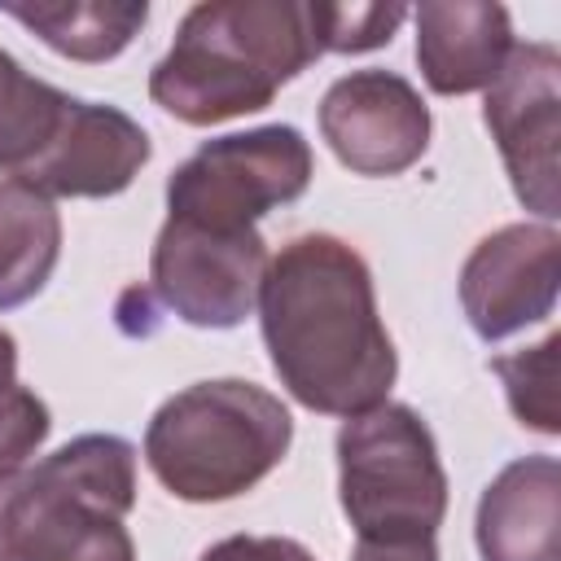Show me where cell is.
Wrapping results in <instances>:
<instances>
[{
	"label": "cell",
	"instance_id": "ffe728a7",
	"mask_svg": "<svg viewBox=\"0 0 561 561\" xmlns=\"http://www.w3.org/2000/svg\"><path fill=\"white\" fill-rule=\"evenodd\" d=\"M202 561H316V557L285 535H228L210 543Z\"/></svg>",
	"mask_w": 561,
	"mask_h": 561
},
{
	"label": "cell",
	"instance_id": "4fadbf2b",
	"mask_svg": "<svg viewBox=\"0 0 561 561\" xmlns=\"http://www.w3.org/2000/svg\"><path fill=\"white\" fill-rule=\"evenodd\" d=\"M513 53V22L504 4L451 0L416 9V61L438 96L491 88Z\"/></svg>",
	"mask_w": 561,
	"mask_h": 561
},
{
	"label": "cell",
	"instance_id": "d6986e66",
	"mask_svg": "<svg viewBox=\"0 0 561 561\" xmlns=\"http://www.w3.org/2000/svg\"><path fill=\"white\" fill-rule=\"evenodd\" d=\"M48 430L53 421H48L44 399L18 381H0V473L22 469L39 451Z\"/></svg>",
	"mask_w": 561,
	"mask_h": 561
},
{
	"label": "cell",
	"instance_id": "30bf717a",
	"mask_svg": "<svg viewBox=\"0 0 561 561\" xmlns=\"http://www.w3.org/2000/svg\"><path fill=\"white\" fill-rule=\"evenodd\" d=\"M557 254L552 224H508L473 245L460 267V307L482 342H500L557 307Z\"/></svg>",
	"mask_w": 561,
	"mask_h": 561
},
{
	"label": "cell",
	"instance_id": "7c38bea8",
	"mask_svg": "<svg viewBox=\"0 0 561 561\" xmlns=\"http://www.w3.org/2000/svg\"><path fill=\"white\" fill-rule=\"evenodd\" d=\"M482 561H561V465L522 456L504 465L478 500Z\"/></svg>",
	"mask_w": 561,
	"mask_h": 561
},
{
	"label": "cell",
	"instance_id": "52a82bcc",
	"mask_svg": "<svg viewBox=\"0 0 561 561\" xmlns=\"http://www.w3.org/2000/svg\"><path fill=\"white\" fill-rule=\"evenodd\" d=\"M267 245L254 228L219 232L188 219L162 224L149 259L153 298L193 329H232L259 307Z\"/></svg>",
	"mask_w": 561,
	"mask_h": 561
},
{
	"label": "cell",
	"instance_id": "9a60e30c",
	"mask_svg": "<svg viewBox=\"0 0 561 561\" xmlns=\"http://www.w3.org/2000/svg\"><path fill=\"white\" fill-rule=\"evenodd\" d=\"M26 31H35L53 53L70 61H110L118 57L131 35L145 26L149 4H105V0H83V4H18L9 9Z\"/></svg>",
	"mask_w": 561,
	"mask_h": 561
},
{
	"label": "cell",
	"instance_id": "ac0fdd59",
	"mask_svg": "<svg viewBox=\"0 0 561 561\" xmlns=\"http://www.w3.org/2000/svg\"><path fill=\"white\" fill-rule=\"evenodd\" d=\"M403 18H408V9H399V4H390V9L386 4H311L320 57L381 48L394 39Z\"/></svg>",
	"mask_w": 561,
	"mask_h": 561
},
{
	"label": "cell",
	"instance_id": "ba28073f",
	"mask_svg": "<svg viewBox=\"0 0 561 561\" xmlns=\"http://www.w3.org/2000/svg\"><path fill=\"white\" fill-rule=\"evenodd\" d=\"M482 118L508 167L513 193L543 224L561 215L557 202V140H561V53L552 44H513L504 70L486 88Z\"/></svg>",
	"mask_w": 561,
	"mask_h": 561
},
{
	"label": "cell",
	"instance_id": "5bb4252c",
	"mask_svg": "<svg viewBox=\"0 0 561 561\" xmlns=\"http://www.w3.org/2000/svg\"><path fill=\"white\" fill-rule=\"evenodd\" d=\"M61 254V215L53 197L22 180H0V311L31 302Z\"/></svg>",
	"mask_w": 561,
	"mask_h": 561
},
{
	"label": "cell",
	"instance_id": "8fae6325",
	"mask_svg": "<svg viewBox=\"0 0 561 561\" xmlns=\"http://www.w3.org/2000/svg\"><path fill=\"white\" fill-rule=\"evenodd\" d=\"M149 153L153 145L136 118L114 105L70 101L57 136L18 180L44 197H114L140 175Z\"/></svg>",
	"mask_w": 561,
	"mask_h": 561
},
{
	"label": "cell",
	"instance_id": "277c9868",
	"mask_svg": "<svg viewBox=\"0 0 561 561\" xmlns=\"http://www.w3.org/2000/svg\"><path fill=\"white\" fill-rule=\"evenodd\" d=\"M289 443L294 421L272 390L219 377L171 394L153 412L145 460L175 500L219 504L263 482L285 460Z\"/></svg>",
	"mask_w": 561,
	"mask_h": 561
},
{
	"label": "cell",
	"instance_id": "5b68a950",
	"mask_svg": "<svg viewBox=\"0 0 561 561\" xmlns=\"http://www.w3.org/2000/svg\"><path fill=\"white\" fill-rule=\"evenodd\" d=\"M337 500L355 539H434L447 513V473L430 425L403 403H377L337 430Z\"/></svg>",
	"mask_w": 561,
	"mask_h": 561
},
{
	"label": "cell",
	"instance_id": "6da1fadb",
	"mask_svg": "<svg viewBox=\"0 0 561 561\" xmlns=\"http://www.w3.org/2000/svg\"><path fill=\"white\" fill-rule=\"evenodd\" d=\"M259 324L280 386L311 412L359 416L386 403L399 377L373 272L359 250L329 232L294 237L267 259Z\"/></svg>",
	"mask_w": 561,
	"mask_h": 561
},
{
	"label": "cell",
	"instance_id": "e0dca14e",
	"mask_svg": "<svg viewBox=\"0 0 561 561\" xmlns=\"http://www.w3.org/2000/svg\"><path fill=\"white\" fill-rule=\"evenodd\" d=\"M557 346L561 333H548L539 346L517 355H495L491 368L504 381L508 408L522 425L539 434H561V408H557Z\"/></svg>",
	"mask_w": 561,
	"mask_h": 561
},
{
	"label": "cell",
	"instance_id": "7a4b0ae2",
	"mask_svg": "<svg viewBox=\"0 0 561 561\" xmlns=\"http://www.w3.org/2000/svg\"><path fill=\"white\" fill-rule=\"evenodd\" d=\"M320 57L311 4L215 0L193 4L149 75V96L188 127L254 114Z\"/></svg>",
	"mask_w": 561,
	"mask_h": 561
},
{
	"label": "cell",
	"instance_id": "2e32d148",
	"mask_svg": "<svg viewBox=\"0 0 561 561\" xmlns=\"http://www.w3.org/2000/svg\"><path fill=\"white\" fill-rule=\"evenodd\" d=\"M70 101L75 96L26 75L0 48V171H9V180H18L44 153V145L57 136Z\"/></svg>",
	"mask_w": 561,
	"mask_h": 561
},
{
	"label": "cell",
	"instance_id": "9c48e42d",
	"mask_svg": "<svg viewBox=\"0 0 561 561\" xmlns=\"http://www.w3.org/2000/svg\"><path fill=\"white\" fill-rule=\"evenodd\" d=\"M320 136L355 175H403L430 145V105L394 70H351L320 101Z\"/></svg>",
	"mask_w": 561,
	"mask_h": 561
},
{
	"label": "cell",
	"instance_id": "3957f363",
	"mask_svg": "<svg viewBox=\"0 0 561 561\" xmlns=\"http://www.w3.org/2000/svg\"><path fill=\"white\" fill-rule=\"evenodd\" d=\"M136 447L79 434L39 465L0 473V561H136Z\"/></svg>",
	"mask_w": 561,
	"mask_h": 561
},
{
	"label": "cell",
	"instance_id": "44dd1931",
	"mask_svg": "<svg viewBox=\"0 0 561 561\" xmlns=\"http://www.w3.org/2000/svg\"><path fill=\"white\" fill-rule=\"evenodd\" d=\"M13 373H18V342L0 329V381H13Z\"/></svg>",
	"mask_w": 561,
	"mask_h": 561
},
{
	"label": "cell",
	"instance_id": "8992f818",
	"mask_svg": "<svg viewBox=\"0 0 561 561\" xmlns=\"http://www.w3.org/2000/svg\"><path fill=\"white\" fill-rule=\"evenodd\" d=\"M311 184V145L298 127L272 123L206 140L167 180L171 219L237 232L254 228L272 206L298 202Z\"/></svg>",
	"mask_w": 561,
	"mask_h": 561
}]
</instances>
